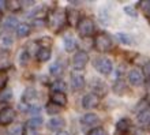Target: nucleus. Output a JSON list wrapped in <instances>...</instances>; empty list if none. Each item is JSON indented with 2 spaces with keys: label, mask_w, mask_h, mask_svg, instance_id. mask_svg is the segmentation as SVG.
<instances>
[{
  "label": "nucleus",
  "mask_w": 150,
  "mask_h": 135,
  "mask_svg": "<svg viewBox=\"0 0 150 135\" xmlns=\"http://www.w3.org/2000/svg\"><path fill=\"white\" fill-rule=\"evenodd\" d=\"M64 126V120L62 117H52L49 122H48V128L51 131H59L60 128Z\"/></svg>",
  "instance_id": "obj_11"
},
{
  "label": "nucleus",
  "mask_w": 150,
  "mask_h": 135,
  "mask_svg": "<svg viewBox=\"0 0 150 135\" xmlns=\"http://www.w3.org/2000/svg\"><path fill=\"white\" fill-rule=\"evenodd\" d=\"M12 42H14V41H12V38L10 36H4L3 38H1V44H3L4 48H10L12 45Z\"/></svg>",
  "instance_id": "obj_28"
},
{
  "label": "nucleus",
  "mask_w": 150,
  "mask_h": 135,
  "mask_svg": "<svg viewBox=\"0 0 150 135\" xmlns=\"http://www.w3.org/2000/svg\"><path fill=\"white\" fill-rule=\"evenodd\" d=\"M87 60H89V56L85 51H78L75 53L74 59H72V64H74V67L76 70H83V68L86 67L87 64Z\"/></svg>",
  "instance_id": "obj_3"
},
{
  "label": "nucleus",
  "mask_w": 150,
  "mask_h": 135,
  "mask_svg": "<svg viewBox=\"0 0 150 135\" xmlns=\"http://www.w3.org/2000/svg\"><path fill=\"white\" fill-rule=\"evenodd\" d=\"M128 81L134 86H141L143 83V74L141 70H131L128 74Z\"/></svg>",
  "instance_id": "obj_7"
},
{
  "label": "nucleus",
  "mask_w": 150,
  "mask_h": 135,
  "mask_svg": "<svg viewBox=\"0 0 150 135\" xmlns=\"http://www.w3.org/2000/svg\"><path fill=\"white\" fill-rule=\"evenodd\" d=\"M60 111V107H57V105H55V104H48L47 105V112L49 113V115H53V113H59Z\"/></svg>",
  "instance_id": "obj_26"
},
{
  "label": "nucleus",
  "mask_w": 150,
  "mask_h": 135,
  "mask_svg": "<svg viewBox=\"0 0 150 135\" xmlns=\"http://www.w3.org/2000/svg\"><path fill=\"white\" fill-rule=\"evenodd\" d=\"M67 19V15H64L63 11H56L55 15H53V20H52V25H53V28H60V26H63L64 22Z\"/></svg>",
  "instance_id": "obj_12"
},
{
  "label": "nucleus",
  "mask_w": 150,
  "mask_h": 135,
  "mask_svg": "<svg viewBox=\"0 0 150 135\" xmlns=\"http://www.w3.org/2000/svg\"><path fill=\"white\" fill-rule=\"evenodd\" d=\"M96 67H97V70H98L101 74H104V75H108V74H111L112 72V61L109 59H107V57H101L100 60H97L96 61Z\"/></svg>",
  "instance_id": "obj_5"
},
{
  "label": "nucleus",
  "mask_w": 150,
  "mask_h": 135,
  "mask_svg": "<svg viewBox=\"0 0 150 135\" xmlns=\"http://www.w3.org/2000/svg\"><path fill=\"white\" fill-rule=\"evenodd\" d=\"M149 104H150V95H149Z\"/></svg>",
  "instance_id": "obj_35"
},
{
  "label": "nucleus",
  "mask_w": 150,
  "mask_h": 135,
  "mask_svg": "<svg viewBox=\"0 0 150 135\" xmlns=\"http://www.w3.org/2000/svg\"><path fill=\"white\" fill-rule=\"evenodd\" d=\"M22 131H23V128L21 124H12L11 127L7 130V134L8 135H22Z\"/></svg>",
  "instance_id": "obj_22"
},
{
  "label": "nucleus",
  "mask_w": 150,
  "mask_h": 135,
  "mask_svg": "<svg viewBox=\"0 0 150 135\" xmlns=\"http://www.w3.org/2000/svg\"><path fill=\"white\" fill-rule=\"evenodd\" d=\"M116 128H117L119 131H122V132L128 131V128H130V120H128V119L119 120L117 124H116Z\"/></svg>",
  "instance_id": "obj_21"
},
{
  "label": "nucleus",
  "mask_w": 150,
  "mask_h": 135,
  "mask_svg": "<svg viewBox=\"0 0 150 135\" xmlns=\"http://www.w3.org/2000/svg\"><path fill=\"white\" fill-rule=\"evenodd\" d=\"M52 89H53V91L63 93V91H66L67 86H66V83H64L63 81H55V82H53V85H52Z\"/></svg>",
  "instance_id": "obj_23"
},
{
  "label": "nucleus",
  "mask_w": 150,
  "mask_h": 135,
  "mask_svg": "<svg viewBox=\"0 0 150 135\" xmlns=\"http://www.w3.org/2000/svg\"><path fill=\"white\" fill-rule=\"evenodd\" d=\"M98 102H100L98 95L94 94V93H87V94L83 95V98H82V105H83V108H86V109L96 108L98 105Z\"/></svg>",
  "instance_id": "obj_4"
},
{
  "label": "nucleus",
  "mask_w": 150,
  "mask_h": 135,
  "mask_svg": "<svg viewBox=\"0 0 150 135\" xmlns=\"http://www.w3.org/2000/svg\"><path fill=\"white\" fill-rule=\"evenodd\" d=\"M124 12H126V14H128L130 16H137V10H135L134 7H130V6L124 7Z\"/></svg>",
  "instance_id": "obj_29"
},
{
  "label": "nucleus",
  "mask_w": 150,
  "mask_h": 135,
  "mask_svg": "<svg viewBox=\"0 0 150 135\" xmlns=\"http://www.w3.org/2000/svg\"><path fill=\"white\" fill-rule=\"evenodd\" d=\"M49 72L55 76H60L63 74V64L60 63V61H55V63L49 67Z\"/></svg>",
  "instance_id": "obj_15"
},
{
  "label": "nucleus",
  "mask_w": 150,
  "mask_h": 135,
  "mask_svg": "<svg viewBox=\"0 0 150 135\" xmlns=\"http://www.w3.org/2000/svg\"><path fill=\"white\" fill-rule=\"evenodd\" d=\"M29 33H30V26H29L28 23L18 25V28H16V34H18V37H26V36H29Z\"/></svg>",
  "instance_id": "obj_18"
},
{
  "label": "nucleus",
  "mask_w": 150,
  "mask_h": 135,
  "mask_svg": "<svg viewBox=\"0 0 150 135\" xmlns=\"http://www.w3.org/2000/svg\"><path fill=\"white\" fill-rule=\"evenodd\" d=\"M41 126H42V119L41 117H33L28 122V128H32V130H38Z\"/></svg>",
  "instance_id": "obj_20"
},
{
  "label": "nucleus",
  "mask_w": 150,
  "mask_h": 135,
  "mask_svg": "<svg viewBox=\"0 0 150 135\" xmlns=\"http://www.w3.org/2000/svg\"><path fill=\"white\" fill-rule=\"evenodd\" d=\"M138 122L141 124H150V109H143L138 113Z\"/></svg>",
  "instance_id": "obj_16"
},
{
  "label": "nucleus",
  "mask_w": 150,
  "mask_h": 135,
  "mask_svg": "<svg viewBox=\"0 0 150 135\" xmlns=\"http://www.w3.org/2000/svg\"><path fill=\"white\" fill-rule=\"evenodd\" d=\"M15 117V112L11 108H4L0 111V124H10Z\"/></svg>",
  "instance_id": "obj_6"
},
{
  "label": "nucleus",
  "mask_w": 150,
  "mask_h": 135,
  "mask_svg": "<svg viewBox=\"0 0 150 135\" xmlns=\"http://www.w3.org/2000/svg\"><path fill=\"white\" fill-rule=\"evenodd\" d=\"M76 29H78V33L82 37H87L93 34V32H94V23L90 18H82L76 25Z\"/></svg>",
  "instance_id": "obj_1"
},
{
  "label": "nucleus",
  "mask_w": 150,
  "mask_h": 135,
  "mask_svg": "<svg viewBox=\"0 0 150 135\" xmlns=\"http://www.w3.org/2000/svg\"><path fill=\"white\" fill-rule=\"evenodd\" d=\"M111 45H112L111 37L107 36V34H98L94 38V47L100 52H107L111 48Z\"/></svg>",
  "instance_id": "obj_2"
},
{
  "label": "nucleus",
  "mask_w": 150,
  "mask_h": 135,
  "mask_svg": "<svg viewBox=\"0 0 150 135\" xmlns=\"http://www.w3.org/2000/svg\"><path fill=\"white\" fill-rule=\"evenodd\" d=\"M81 122H82L83 126H94V124H97L100 122V119L98 116L94 115V113H86V115L82 116Z\"/></svg>",
  "instance_id": "obj_10"
},
{
  "label": "nucleus",
  "mask_w": 150,
  "mask_h": 135,
  "mask_svg": "<svg viewBox=\"0 0 150 135\" xmlns=\"http://www.w3.org/2000/svg\"><path fill=\"white\" fill-rule=\"evenodd\" d=\"M28 52H22L21 53V56H19V61H21V64H28Z\"/></svg>",
  "instance_id": "obj_31"
},
{
  "label": "nucleus",
  "mask_w": 150,
  "mask_h": 135,
  "mask_svg": "<svg viewBox=\"0 0 150 135\" xmlns=\"http://www.w3.org/2000/svg\"><path fill=\"white\" fill-rule=\"evenodd\" d=\"M87 135H108V134H107V131H105L103 127H97V128L90 130Z\"/></svg>",
  "instance_id": "obj_27"
},
{
  "label": "nucleus",
  "mask_w": 150,
  "mask_h": 135,
  "mask_svg": "<svg viewBox=\"0 0 150 135\" xmlns=\"http://www.w3.org/2000/svg\"><path fill=\"white\" fill-rule=\"evenodd\" d=\"M37 59L40 60V61H48V60L51 59V49L49 48H41L38 51V53H37Z\"/></svg>",
  "instance_id": "obj_14"
},
{
  "label": "nucleus",
  "mask_w": 150,
  "mask_h": 135,
  "mask_svg": "<svg viewBox=\"0 0 150 135\" xmlns=\"http://www.w3.org/2000/svg\"><path fill=\"white\" fill-rule=\"evenodd\" d=\"M63 44H64V48L67 52H72L76 48V41L72 36H66L63 40Z\"/></svg>",
  "instance_id": "obj_13"
},
{
  "label": "nucleus",
  "mask_w": 150,
  "mask_h": 135,
  "mask_svg": "<svg viewBox=\"0 0 150 135\" xmlns=\"http://www.w3.org/2000/svg\"><path fill=\"white\" fill-rule=\"evenodd\" d=\"M57 135H70V132H68V131H60Z\"/></svg>",
  "instance_id": "obj_34"
},
{
  "label": "nucleus",
  "mask_w": 150,
  "mask_h": 135,
  "mask_svg": "<svg viewBox=\"0 0 150 135\" xmlns=\"http://www.w3.org/2000/svg\"><path fill=\"white\" fill-rule=\"evenodd\" d=\"M37 97V94H36V90L34 89H26V91L23 93V101L26 104H32L33 102V100Z\"/></svg>",
  "instance_id": "obj_17"
},
{
  "label": "nucleus",
  "mask_w": 150,
  "mask_h": 135,
  "mask_svg": "<svg viewBox=\"0 0 150 135\" xmlns=\"http://www.w3.org/2000/svg\"><path fill=\"white\" fill-rule=\"evenodd\" d=\"M7 7V1H4V0H0V11L4 10V8Z\"/></svg>",
  "instance_id": "obj_33"
},
{
  "label": "nucleus",
  "mask_w": 150,
  "mask_h": 135,
  "mask_svg": "<svg viewBox=\"0 0 150 135\" xmlns=\"http://www.w3.org/2000/svg\"><path fill=\"white\" fill-rule=\"evenodd\" d=\"M71 86L74 90H81L85 86V78L79 72H71Z\"/></svg>",
  "instance_id": "obj_8"
},
{
  "label": "nucleus",
  "mask_w": 150,
  "mask_h": 135,
  "mask_svg": "<svg viewBox=\"0 0 150 135\" xmlns=\"http://www.w3.org/2000/svg\"><path fill=\"white\" fill-rule=\"evenodd\" d=\"M4 28H6V29L18 28V19H16L14 15L7 16V18H6V20H4Z\"/></svg>",
  "instance_id": "obj_19"
},
{
  "label": "nucleus",
  "mask_w": 150,
  "mask_h": 135,
  "mask_svg": "<svg viewBox=\"0 0 150 135\" xmlns=\"http://www.w3.org/2000/svg\"><path fill=\"white\" fill-rule=\"evenodd\" d=\"M116 37H117V40L120 41V42H123V44H131L132 42V38H131V36H128V34H126V33H117L116 34Z\"/></svg>",
  "instance_id": "obj_24"
},
{
  "label": "nucleus",
  "mask_w": 150,
  "mask_h": 135,
  "mask_svg": "<svg viewBox=\"0 0 150 135\" xmlns=\"http://www.w3.org/2000/svg\"><path fill=\"white\" fill-rule=\"evenodd\" d=\"M141 7H142L143 11L149 14V12H150V0H145V1H141Z\"/></svg>",
  "instance_id": "obj_30"
},
{
  "label": "nucleus",
  "mask_w": 150,
  "mask_h": 135,
  "mask_svg": "<svg viewBox=\"0 0 150 135\" xmlns=\"http://www.w3.org/2000/svg\"><path fill=\"white\" fill-rule=\"evenodd\" d=\"M7 81H8L7 72L4 71V70H1V68H0V90L6 88V85H7Z\"/></svg>",
  "instance_id": "obj_25"
},
{
  "label": "nucleus",
  "mask_w": 150,
  "mask_h": 135,
  "mask_svg": "<svg viewBox=\"0 0 150 135\" xmlns=\"http://www.w3.org/2000/svg\"><path fill=\"white\" fill-rule=\"evenodd\" d=\"M0 18H1V15H0Z\"/></svg>",
  "instance_id": "obj_36"
},
{
  "label": "nucleus",
  "mask_w": 150,
  "mask_h": 135,
  "mask_svg": "<svg viewBox=\"0 0 150 135\" xmlns=\"http://www.w3.org/2000/svg\"><path fill=\"white\" fill-rule=\"evenodd\" d=\"M26 134L28 135H38L37 134V130H32V128H28V130H26Z\"/></svg>",
  "instance_id": "obj_32"
},
{
  "label": "nucleus",
  "mask_w": 150,
  "mask_h": 135,
  "mask_svg": "<svg viewBox=\"0 0 150 135\" xmlns=\"http://www.w3.org/2000/svg\"><path fill=\"white\" fill-rule=\"evenodd\" d=\"M51 100H52V104H55L57 107H63L67 104V95L64 93H57V91H53L51 95Z\"/></svg>",
  "instance_id": "obj_9"
}]
</instances>
